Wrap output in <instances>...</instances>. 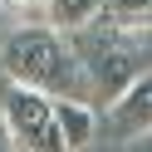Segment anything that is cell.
Segmentation results:
<instances>
[{"label":"cell","mask_w":152,"mask_h":152,"mask_svg":"<svg viewBox=\"0 0 152 152\" xmlns=\"http://www.w3.org/2000/svg\"><path fill=\"white\" fill-rule=\"evenodd\" d=\"M0 69H5V79L44 88L54 98H93V79H88V64H83L74 34L54 30V25L15 30L0 44Z\"/></svg>","instance_id":"1"},{"label":"cell","mask_w":152,"mask_h":152,"mask_svg":"<svg viewBox=\"0 0 152 152\" xmlns=\"http://www.w3.org/2000/svg\"><path fill=\"white\" fill-rule=\"evenodd\" d=\"M103 132L118 137V142H132V137H147L152 132V69H142L123 93L108 98V108H103Z\"/></svg>","instance_id":"4"},{"label":"cell","mask_w":152,"mask_h":152,"mask_svg":"<svg viewBox=\"0 0 152 152\" xmlns=\"http://www.w3.org/2000/svg\"><path fill=\"white\" fill-rule=\"evenodd\" d=\"M108 25L128 34H152V0H108Z\"/></svg>","instance_id":"7"},{"label":"cell","mask_w":152,"mask_h":152,"mask_svg":"<svg viewBox=\"0 0 152 152\" xmlns=\"http://www.w3.org/2000/svg\"><path fill=\"white\" fill-rule=\"evenodd\" d=\"M0 5H10V10H39L44 15V0H0Z\"/></svg>","instance_id":"8"},{"label":"cell","mask_w":152,"mask_h":152,"mask_svg":"<svg viewBox=\"0 0 152 152\" xmlns=\"http://www.w3.org/2000/svg\"><path fill=\"white\" fill-rule=\"evenodd\" d=\"M0 118H5V128H10L20 152H69V142L59 132V113H54V93L5 79Z\"/></svg>","instance_id":"2"},{"label":"cell","mask_w":152,"mask_h":152,"mask_svg":"<svg viewBox=\"0 0 152 152\" xmlns=\"http://www.w3.org/2000/svg\"><path fill=\"white\" fill-rule=\"evenodd\" d=\"M83 64H88L93 93H103V98L123 93V88L142 74L137 59H132V49H128V30H118V25H108V30L98 34V44H93V49H83Z\"/></svg>","instance_id":"3"},{"label":"cell","mask_w":152,"mask_h":152,"mask_svg":"<svg viewBox=\"0 0 152 152\" xmlns=\"http://www.w3.org/2000/svg\"><path fill=\"white\" fill-rule=\"evenodd\" d=\"M103 15H108V0H44V25L69 30V34L98 25Z\"/></svg>","instance_id":"6"},{"label":"cell","mask_w":152,"mask_h":152,"mask_svg":"<svg viewBox=\"0 0 152 152\" xmlns=\"http://www.w3.org/2000/svg\"><path fill=\"white\" fill-rule=\"evenodd\" d=\"M0 152H15V137H10V128H5V118H0Z\"/></svg>","instance_id":"9"},{"label":"cell","mask_w":152,"mask_h":152,"mask_svg":"<svg viewBox=\"0 0 152 152\" xmlns=\"http://www.w3.org/2000/svg\"><path fill=\"white\" fill-rule=\"evenodd\" d=\"M54 113H59V132L69 142V152H83L98 132V113H93V98H54Z\"/></svg>","instance_id":"5"}]
</instances>
